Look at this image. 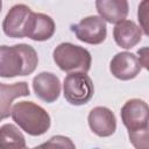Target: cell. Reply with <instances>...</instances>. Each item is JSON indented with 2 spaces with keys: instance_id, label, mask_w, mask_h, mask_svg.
Wrapping results in <instances>:
<instances>
[{
  "instance_id": "19",
  "label": "cell",
  "mask_w": 149,
  "mask_h": 149,
  "mask_svg": "<svg viewBox=\"0 0 149 149\" xmlns=\"http://www.w3.org/2000/svg\"><path fill=\"white\" fill-rule=\"evenodd\" d=\"M1 7H2V2H1V0H0V12H1Z\"/></svg>"
},
{
  "instance_id": "7",
  "label": "cell",
  "mask_w": 149,
  "mask_h": 149,
  "mask_svg": "<svg viewBox=\"0 0 149 149\" xmlns=\"http://www.w3.org/2000/svg\"><path fill=\"white\" fill-rule=\"evenodd\" d=\"M55 29V22L49 15L31 12L26 21L23 35L33 41H47L52 37Z\"/></svg>"
},
{
  "instance_id": "18",
  "label": "cell",
  "mask_w": 149,
  "mask_h": 149,
  "mask_svg": "<svg viewBox=\"0 0 149 149\" xmlns=\"http://www.w3.org/2000/svg\"><path fill=\"white\" fill-rule=\"evenodd\" d=\"M147 51H148V49L147 48H143V49H141V50H139V55L141 56L140 58H139V61H140V64H141V66L143 65L146 69H148V61H147Z\"/></svg>"
},
{
  "instance_id": "8",
  "label": "cell",
  "mask_w": 149,
  "mask_h": 149,
  "mask_svg": "<svg viewBox=\"0 0 149 149\" xmlns=\"http://www.w3.org/2000/svg\"><path fill=\"white\" fill-rule=\"evenodd\" d=\"M141 69L142 66L139 58L128 51L116 54L109 64L112 74L120 80H130L135 78L140 73Z\"/></svg>"
},
{
  "instance_id": "4",
  "label": "cell",
  "mask_w": 149,
  "mask_h": 149,
  "mask_svg": "<svg viewBox=\"0 0 149 149\" xmlns=\"http://www.w3.org/2000/svg\"><path fill=\"white\" fill-rule=\"evenodd\" d=\"M54 61L58 68L68 73L84 72L91 69V54L83 47L64 42L58 44L52 52Z\"/></svg>"
},
{
  "instance_id": "2",
  "label": "cell",
  "mask_w": 149,
  "mask_h": 149,
  "mask_svg": "<svg viewBox=\"0 0 149 149\" xmlns=\"http://www.w3.org/2000/svg\"><path fill=\"white\" fill-rule=\"evenodd\" d=\"M121 120L135 149H149V108L141 99H130L121 108Z\"/></svg>"
},
{
  "instance_id": "1",
  "label": "cell",
  "mask_w": 149,
  "mask_h": 149,
  "mask_svg": "<svg viewBox=\"0 0 149 149\" xmlns=\"http://www.w3.org/2000/svg\"><path fill=\"white\" fill-rule=\"evenodd\" d=\"M37 63V52L29 44L0 45V77L28 76L35 71Z\"/></svg>"
},
{
  "instance_id": "13",
  "label": "cell",
  "mask_w": 149,
  "mask_h": 149,
  "mask_svg": "<svg viewBox=\"0 0 149 149\" xmlns=\"http://www.w3.org/2000/svg\"><path fill=\"white\" fill-rule=\"evenodd\" d=\"M113 37L119 47L123 49H130L141 41L142 30L134 21L123 20L115 24L113 29Z\"/></svg>"
},
{
  "instance_id": "15",
  "label": "cell",
  "mask_w": 149,
  "mask_h": 149,
  "mask_svg": "<svg viewBox=\"0 0 149 149\" xmlns=\"http://www.w3.org/2000/svg\"><path fill=\"white\" fill-rule=\"evenodd\" d=\"M0 149H28L24 136L12 123L0 127Z\"/></svg>"
},
{
  "instance_id": "16",
  "label": "cell",
  "mask_w": 149,
  "mask_h": 149,
  "mask_svg": "<svg viewBox=\"0 0 149 149\" xmlns=\"http://www.w3.org/2000/svg\"><path fill=\"white\" fill-rule=\"evenodd\" d=\"M31 149H76V146L69 137L63 135H56L50 137L47 142Z\"/></svg>"
},
{
  "instance_id": "11",
  "label": "cell",
  "mask_w": 149,
  "mask_h": 149,
  "mask_svg": "<svg viewBox=\"0 0 149 149\" xmlns=\"http://www.w3.org/2000/svg\"><path fill=\"white\" fill-rule=\"evenodd\" d=\"M30 13H31V9L23 3H17L13 6L7 13L6 17L3 19V22H2L3 33L7 36L13 38L24 37L23 29Z\"/></svg>"
},
{
  "instance_id": "5",
  "label": "cell",
  "mask_w": 149,
  "mask_h": 149,
  "mask_svg": "<svg viewBox=\"0 0 149 149\" xmlns=\"http://www.w3.org/2000/svg\"><path fill=\"white\" fill-rule=\"evenodd\" d=\"M64 97L71 105H84L87 104L93 94L94 86L92 79L84 72H71L69 73L63 84Z\"/></svg>"
},
{
  "instance_id": "12",
  "label": "cell",
  "mask_w": 149,
  "mask_h": 149,
  "mask_svg": "<svg viewBox=\"0 0 149 149\" xmlns=\"http://www.w3.org/2000/svg\"><path fill=\"white\" fill-rule=\"evenodd\" d=\"M29 87L26 81L5 84L0 83V121L7 119L12 112V102L19 97L29 95Z\"/></svg>"
},
{
  "instance_id": "14",
  "label": "cell",
  "mask_w": 149,
  "mask_h": 149,
  "mask_svg": "<svg viewBox=\"0 0 149 149\" xmlns=\"http://www.w3.org/2000/svg\"><path fill=\"white\" fill-rule=\"evenodd\" d=\"M95 7L99 16L109 23H120L128 15V2L126 0H97Z\"/></svg>"
},
{
  "instance_id": "17",
  "label": "cell",
  "mask_w": 149,
  "mask_h": 149,
  "mask_svg": "<svg viewBox=\"0 0 149 149\" xmlns=\"http://www.w3.org/2000/svg\"><path fill=\"white\" fill-rule=\"evenodd\" d=\"M148 7H149V2L147 0L142 1L139 6V12H137V17H139V22H140V28L141 30L143 29V33L146 35H149V27H148V17H149V13H148Z\"/></svg>"
},
{
  "instance_id": "9",
  "label": "cell",
  "mask_w": 149,
  "mask_h": 149,
  "mask_svg": "<svg viewBox=\"0 0 149 149\" xmlns=\"http://www.w3.org/2000/svg\"><path fill=\"white\" fill-rule=\"evenodd\" d=\"M87 121L91 130L100 137L111 136L116 129V119L114 113L104 106L92 108L88 113Z\"/></svg>"
},
{
  "instance_id": "3",
  "label": "cell",
  "mask_w": 149,
  "mask_h": 149,
  "mask_svg": "<svg viewBox=\"0 0 149 149\" xmlns=\"http://www.w3.org/2000/svg\"><path fill=\"white\" fill-rule=\"evenodd\" d=\"M10 115L14 122L31 136H40L50 128V115L33 101L16 102L12 107Z\"/></svg>"
},
{
  "instance_id": "10",
  "label": "cell",
  "mask_w": 149,
  "mask_h": 149,
  "mask_svg": "<svg viewBox=\"0 0 149 149\" xmlns=\"http://www.w3.org/2000/svg\"><path fill=\"white\" fill-rule=\"evenodd\" d=\"M33 88L36 97L50 104L59 98L61 81L59 78L51 72H41L34 77Z\"/></svg>"
},
{
  "instance_id": "6",
  "label": "cell",
  "mask_w": 149,
  "mask_h": 149,
  "mask_svg": "<svg viewBox=\"0 0 149 149\" xmlns=\"http://www.w3.org/2000/svg\"><path fill=\"white\" fill-rule=\"evenodd\" d=\"M71 29L79 41L88 44H100L107 35L106 22L97 15L84 17L79 23L73 24Z\"/></svg>"
}]
</instances>
